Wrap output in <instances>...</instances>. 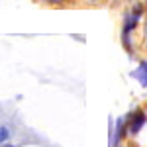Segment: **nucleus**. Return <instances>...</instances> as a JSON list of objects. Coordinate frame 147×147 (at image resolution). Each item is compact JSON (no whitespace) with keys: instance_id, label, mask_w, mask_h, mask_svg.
I'll list each match as a JSON object with an SVG mask.
<instances>
[{"instance_id":"20e7f679","label":"nucleus","mask_w":147,"mask_h":147,"mask_svg":"<svg viewBox=\"0 0 147 147\" xmlns=\"http://www.w3.org/2000/svg\"><path fill=\"white\" fill-rule=\"evenodd\" d=\"M6 147H12V145H6Z\"/></svg>"},{"instance_id":"f257e3e1","label":"nucleus","mask_w":147,"mask_h":147,"mask_svg":"<svg viewBox=\"0 0 147 147\" xmlns=\"http://www.w3.org/2000/svg\"><path fill=\"white\" fill-rule=\"evenodd\" d=\"M143 124H145V112L139 110V112L134 114V120H131V125H129V131H131V134H137Z\"/></svg>"},{"instance_id":"f03ea898","label":"nucleus","mask_w":147,"mask_h":147,"mask_svg":"<svg viewBox=\"0 0 147 147\" xmlns=\"http://www.w3.org/2000/svg\"><path fill=\"white\" fill-rule=\"evenodd\" d=\"M136 79L139 80V84H141L143 88H147V63L145 61L139 63V67H137V71H136Z\"/></svg>"},{"instance_id":"7ed1b4c3","label":"nucleus","mask_w":147,"mask_h":147,"mask_svg":"<svg viewBox=\"0 0 147 147\" xmlns=\"http://www.w3.org/2000/svg\"><path fill=\"white\" fill-rule=\"evenodd\" d=\"M0 139H2V141H4V139H8V129H6V127H2V129H0Z\"/></svg>"}]
</instances>
